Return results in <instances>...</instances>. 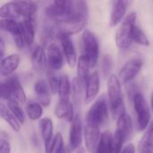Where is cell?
Masks as SVG:
<instances>
[{"label":"cell","instance_id":"obj_1","mask_svg":"<svg viewBox=\"0 0 153 153\" xmlns=\"http://www.w3.org/2000/svg\"><path fill=\"white\" fill-rule=\"evenodd\" d=\"M37 13V5L31 0H15L8 2L0 8L2 19L17 20L20 18H34Z\"/></svg>","mask_w":153,"mask_h":153},{"label":"cell","instance_id":"obj_2","mask_svg":"<svg viewBox=\"0 0 153 153\" xmlns=\"http://www.w3.org/2000/svg\"><path fill=\"white\" fill-rule=\"evenodd\" d=\"M1 98L6 101H17L20 104H25L27 97L19 80L15 76L8 78L1 83Z\"/></svg>","mask_w":153,"mask_h":153},{"label":"cell","instance_id":"obj_3","mask_svg":"<svg viewBox=\"0 0 153 153\" xmlns=\"http://www.w3.org/2000/svg\"><path fill=\"white\" fill-rule=\"evenodd\" d=\"M136 22V13H130L121 22L116 33V44L118 48L126 50L130 48L133 41V30Z\"/></svg>","mask_w":153,"mask_h":153},{"label":"cell","instance_id":"obj_4","mask_svg":"<svg viewBox=\"0 0 153 153\" xmlns=\"http://www.w3.org/2000/svg\"><path fill=\"white\" fill-rule=\"evenodd\" d=\"M108 119V107L107 100L104 98L99 99L88 110L85 121L86 124H90L96 126H102Z\"/></svg>","mask_w":153,"mask_h":153},{"label":"cell","instance_id":"obj_5","mask_svg":"<svg viewBox=\"0 0 153 153\" xmlns=\"http://www.w3.org/2000/svg\"><path fill=\"white\" fill-rule=\"evenodd\" d=\"M86 25L87 21L72 17L69 19L55 22V24L52 27V30L54 36L57 38L61 35L72 36L82 31L86 27Z\"/></svg>","mask_w":153,"mask_h":153},{"label":"cell","instance_id":"obj_6","mask_svg":"<svg viewBox=\"0 0 153 153\" xmlns=\"http://www.w3.org/2000/svg\"><path fill=\"white\" fill-rule=\"evenodd\" d=\"M134 108L137 116V124L140 130H146L151 123V108L145 99V97L140 93L136 92L133 97Z\"/></svg>","mask_w":153,"mask_h":153},{"label":"cell","instance_id":"obj_7","mask_svg":"<svg viewBox=\"0 0 153 153\" xmlns=\"http://www.w3.org/2000/svg\"><path fill=\"white\" fill-rule=\"evenodd\" d=\"M83 55L86 56L90 61L91 67H94L99 60L100 47L95 35L89 30H84L82 37Z\"/></svg>","mask_w":153,"mask_h":153},{"label":"cell","instance_id":"obj_8","mask_svg":"<svg viewBox=\"0 0 153 153\" xmlns=\"http://www.w3.org/2000/svg\"><path fill=\"white\" fill-rule=\"evenodd\" d=\"M143 62L141 58H132L127 61L124 66L120 69L118 77L124 83L131 82L141 72Z\"/></svg>","mask_w":153,"mask_h":153},{"label":"cell","instance_id":"obj_9","mask_svg":"<svg viewBox=\"0 0 153 153\" xmlns=\"http://www.w3.org/2000/svg\"><path fill=\"white\" fill-rule=\"evenodd\" d=\"M0 27L1 30L4 31L8 32L13 39L16 47L20 49L23 48L25 42L22 37L21 30H20V22L16 20L13 19H1L0 21Z\"/></svg>","mask_w":153,"mask_h":153},{"label":"cell","instance_id":"obj_10","mask_svg":"<svg viewBox=\"0 0 153 153\" xmlns=\"http://www.w3.org/2000/svg\"><path fill=\"white\" fill-rule=\"evenodd\" d=\"M83 137V128L81 117L76 115L71 123L69 128V144L70 148L74 151L81 147Z\"/></svg>","mask_w":153,"mask_h":153},{"label":"cell","instance_id":"obj_11","mask_svg":"<svg viewBox=\"0 0 153 153\" xmlns=\"http://www.w3.org/2000/svg\"><path fill=\"white\" fill-rule=\"evenodd\" d=\"M128 4L129 0H112L109 20V24L111 27H116L122 22V20L126 13Z\"/></svg>","mask_w":153,"mask_h":153},{"label":"cell","instance_id":"obj_12","mask_svg":"<svg viewBox=\"0 0 153 153\" xmlns=\"http://www.w3.org/2000/svg\"><path fill=\"white\" fill-rule=\"evenodd\" d=\"M61 45H62V49L63 53L65 56V58L66 60V63L70 67H74L77 64V54L76 50L74 45V42L70 36L68 35H61L58 37Z\"/></svg>","mask_w":153,"mask_h":153},{"label":"cell","instance_id":"obj_13","mask_svg":"<svg viewBox=\"0 0 153 153\" xmlns=\"http://www.w3.org/2000/svg\"><path fill=\"white\" fill-rule=\"evenodd\" d=\"M99 126H92L90 124H85L83 128V138L85 143V147L89 152H92L96 150L97 145L100 139V133Z\"/></svg>","mask_w":153,"mask_h":153},{"label":"cell","instance_id":"obj_14","mask_svg":"<svg viewBox=\"0 0 153 153\" xmlns=\"http://www.w3.org/2000/svg\"><path fill=\"white\" fill-rule=\"evenodd\" d=\"M64 56L57 45L51 43L48 48V65L52 71H58L64 65Z\"/></svg>","mask_w":153,"mask_h":153},{"label":"cell","instance_id":"obj_15","mask_svg":"<svg viewBox=\"0 0 153 153\" xmlns=\"http://www.w3.org/2000/svg\"><path fill=\"white\" fill-rule=\"evenodd\" d=\"M100 91V75L97 72L91 74L86 81L84 102L86 104L91 102Z\"/></svg>","mask_w":153,"mask_h":153},{"label":"cell","instance_id":"obj_16","mask_svg":"<svg viewBox=\"0 0 153 153\" xmlns=\"http://www.w3.org/2000/svg\"><path fill=\"white\" fill-rule=\"evenodd\" d=\"M50 88L44 80H39L34 83V92L37 96V101L44 108L49 106L51 102Z\"/></svg>","mask_w":153,"mask_h":153},{"label":"cell","instance_id":"obj_17","mask_svg":"<svg viewBox=\"0 0 153 153\" xmlns=\"http://www.w3.org/2000/svg\"><path fill=\"white\" fill-rule=\"evenodd\" d=\"M20 22V30L26 45H31L35 39V18L22 19Z\"/></svg>","mask_w":153,"mask_h":153},{"label":"cell","instance_id":"obj_18","mask_svg":"<svg viewBox=\"0 0 153 153\" xmlns=\"http://www.w3.org/2000/svg\"><path fill=\"white\" fill-rule=\"evenodd\" d=\"M20 61H21L20 56L17 54L9 55L6 57L1 59V64H0L1 75L5 77L12 75L18 68Z\"/></svg>","mask_w":153,"mask_h":153},{"label":"cell","instance_id":"obj_19","mask_svg":"<svg viewBox=\"0 0 153 153\" xmlns=\"http://www.w3.org/2000/svg\"><path fill=\"white\" fill-rule=\"evenodd\" d=\"M119 77L115 74H110L108 80V95L109 103L116 102L123 99L121 82Z\"/></svg>","mask_w":153,"mask_h":153},{"label":"cell","instance_id":"obj_20","mask_svg":"<svg viewBox=\"0 0 153 153\" xmlns=\"http://www.w3.org/2000/svg\"><path fill=\"white\" fill-rule=\"evenodd\" d=\"M134 126H133V120L129 114L126 112L121 115L117 120V129L119 134L124 137L125 141H127L133 134Z\"/></svg>","mask_w":153,"mask_h":153},{"label":"cell","instance_id":"obj_21","mask_svg":"<svg viewBox=\"0 0 153 153\" xmlns=\"http://www.w3.org/2000/svg\"><path fill=\"white\" fill-rule=\"evenodd\" d=\"M56 117L65 122L72 123L74 118V106L70 101H61L59 100L55 108Z\"/></svg>","mask_w":153,"mask_h":153},{"label":"cell","instance_id":"obj_22","mask_svg":"<svg viewBox=\"0 0 153 153\" xmlns=\"http://www.w3.org/2000/svg\"><path fill=\"white\" fill-rule=\"evenodd\" d=\"M31 65L36 72H43L48 65V57L42 47L38 46L31 55Z\"/></svg>","mask_w":153,"mask_h":153},{"label":"cell","instance_id":"obj_23","mask_svg":"<svg viewBox=\"0 0 153 153\" xmlns=\"http://www.w3.org/2000/svg\"><path fill=\"white\" fill-rule=\"evenodd\" d=\"M0 114L1 117L10 126V127L14 132H20L21 130V123L16 118V117L13 114V112L10 110V108L7 107V105L1 103L0 105Z\"/></svg>","mask_w":153,"mask_h":153},{"label":"cell","instance_id":"obj_24","mask_svg":"<svg viewBox=\"0 0 153 153\" xmlns=\"http://www.w3.org/2000/svg\"><path fill=\"white\" fill-rule=\"evenodd\" d=\"M72 92L71 82L67 75L60 77L59 87H58V97L61 101H70V96Z\"/></svg>","mask_w":153,"mask_h":153},{"label":"cell","instance_id":"obj_25","mask_svg":"<svg viewBox=\"0 0 153 153\" xmlns=\"http://www.w3.org/2000/svg\"><path fill=\"white\" fill-rule=\"evenodd\" d=\"M39 130L42 136V139L44 143H47L50 140H52L55 136H53V131H54V126L53 122L48 117H44L39 120Z\"/></svg>","mask_w":153,"mask_h":153},{"label":"cell","instance_id":"obj_26","mask_svg":"<svg viewBox=\"0 0 153 153\" xmlns=\"http://www.w3.org/2000/svg\"><path fill=\"white\" fill-rule=\"evenodd\" d=\"M91 68V64L88 57L82 55L77 61V78L81 81L86 82L89 77V72Z\"/></svg>","mask_w":153,"mask_h":153},{"label":"cell","instance_id":"obj_27","mask_svg":"<svg viewBox=\"0 0 153 153\" xmlns=\"http://www.w3.org/2000/svg\"><path fill=\"white\" fill-rule=\"evenodd\" d=\"M26 113L29 118L32 121H36L41 118L43 115V107L38 102L30 100L26 103Z\"/></svg>","mask_w":153,"mask_h":153},{"label":"cell","instance_id":"obj_28","mask_svg":"<svg viewBox=\"0 0 153 153\" xmlns=\"http://www.w3.org/2000/svg\"><path fill=\"white\" fill-rule=\"evenodd\" d=\"M112 134L109 131H105L101 134L100 142L96 148V153H110L111 152V142Z\"/></svg>","mask_w":153,"mask_h":153},{"label":"cell","instance_id":"obj_29","mask_svg":"<svg viewBox=\"0 0 153 153\" xmlns=\"http://www.w3.org/2000/svg\"><path fill=\"white\" fill-rule=\"evenodd\" d=\"M153 144V120L150 123L148 127L146 128V131L144 134L143 135L139 145L138 149L140 152H143L144 150L149 149Z\"/></svg>","mask_w":153,"mask_h":153},{"label":"cell","instance_id":"obj_30","mask_svg":"<svg viewBox=\"0 0 153 153\" xmlns=\"http://www.w3.org/2000/svg\"><path fill=\"white\" fill-rule=\"evenodd\" d=\"M74 14L80 19L88 21L89 8L85 0H74Z\"/></svg>","mask_w":153,"mask_h":153},{"label":"cell","instance_id":"obj_31","mask_svg":"<svg viewBox=\"0 0 153 153\" xmlns=\"http://www.w3.org/2000/svg\"><path fill=\"white\" fill-rule=\"evenodd\" d=\"M133 41L141 46H145V47L150 46V40L148 37L142 30V29L138 27L136 24L134 25L133 30Z\"/></svg>","mask_w":153,"mask_h":153},{"label":"cell","instance_id":"obj_32","mask_svg":"<svg viewBox=\"0 0 153 153\" xmlns=\"http://www.w3.org/2000/svg\"><path fill=\"white\" fill-rule=\"evenodd\" d=\"M109 107H110V112L111 115L113 117L114 119L117 120V118L123 115L124 113H126V106H125V102H124V99L119 100L116 102L113 103H109Z\"/></svg>","mask_w":153,"mask_h":153},{"label":"cell","instance_id":"obj_33","mask_svg":"<svg viewBox=\"0 0 153 153\" xmlns=\"http://www.w3.org/2000/svg\"><path fill=\"white\" fill-rule=\"evenodd\" d=\"M7 107L10 108V110L13 112V114L16 117V118L19 120V122L22 125L25 121V115L22 110V108L20 106V103L17 101H6Z\"/></svg>","mask_w":153,"mask_h":153},{"label":"cell","instance_id":"obj_34","mask_svg":"<svg viewBox=\"0 0 153 153\" xmlns=\"http://www.w3.org/2000/svg\"><path fill=\"white\" fill-rule=\"evenodd\" d=\"M124 137L119 134L117 131L115 132L113 137H112V142H111V152L110 153H121L122 152V146L125 143Z\"/></svg>","mask_w":153,"mask_h":153},{"label":"cell","instance_id":"obj_35","mask_svg":"<svg viewBox=\"0 0 153 153\" xmlns=\"http://www.w3.org/2000/svg\"><path fill=\"white\" fill-rule=\"evenodd\" d=\"M54 71L48 69L47 73V78H48V83L50 88V91L53 94H56L58 92V87H59V81L60 78L58 79L55 74L53 73Z\"/></svg>","mask_w":153,"mask_h":153},{"label":"cell","instance_id":"obj_36","mask_svg":"<svg viewBox=\"0 0 153 153\" xmlns=\"http://www.w3.org/2000/svg\"><path fill=\"white\" fill-rule=\"evenodd\" d=\"M54 153H67V149L65 146L64 140L60 133L56 134V147Z\"/></svg>","mask_w":153,"mask_h":153},{"label":"cell","instance_id":"obj_37","mask_svg":"<svg viewBox=\"0 0 153 153\" xmlns=\"http://www.w3.org/2000/svg\"><path fill=\"white\" fill-rule=\"evenodd\" d=\"M113 66V59L110 56H105L102 59V71L105 75H108Z\"/></svg>","mask_w":153,"mask_h":153},{"label":"cell","instance_id":"obj_38","mask_svg":"<svg viewBox=\"0 0 153 153\" xmlns=\"http://www.w3.org/2000/svg\"><path fill=\"white\" fill-rule=\"evenodd\" d=\"M11 144L7 139L1 138L0 140V153H11Z\"/></svg>","mask_w":153,"mask_h":153},{"label":"cell","instance_id":"obj_39","mask_svg":"<svg viewBox=\"0 0 153 153\" xmlns=\"http://www.w3.org/2000/svg\"><path fill=\"white\" fill-rule=\"evenodd\" d=\"M134 152H135V147H134V144L130 143V144L126 145V146L124 148V150L122 151V152L121 153H134Z\"/></svg>","mask_w":153,"mask_h":153},{"label":"cell","instance_id":"obj_40","mask_svg":"<svg viewBox=\"0 0 153 153\" xmlns=\"http://www.w3.org/2000/svg\"><path fill=\"white\" fill-rule=\"evenodd\" d=\"M4 39H0V56H1V59L4 58Z\"/></svg>","mask_w":153,"mask_h":153},{"label":"cell","instance_id":"obj_41","mask_svg":"<svg viewBox=\"0 0 153 153\" xmlns=\"http://www.w3.org/2000/svg\"><path fill=\"white\" fill-rule=\"evenodd\" d=\"M77 153H85V152H84V149L80 147V148L78 149V152H77Z\"/></svg>","mask_w":153,"mask_h":153},{"label":"cell","instance_id":"obj_42","mask_svg":"<svg viewBox=\"0 0 153 153\" xmlns=\"http://www.w3.org/2000/svg\"><path fill=\"white\" fill-rule=\"evenodd\" d=\"M151 106H152V109L153 111V92L152 94V98H151Z\"/></svg>","mask_w":153,"mask_h":153},{"label":"cell","instance_id":"obj_43","mask_svg":"<svg viewBox=\"0 0 153 153\" xmlns=\"http://www.w3.org/2000/svg\"><path fill=\"white\" fill-rule=\"evenodd\" d=\"M141 153H150V149H147V150H144L143 152H141Z\"/></svg>","mask_w":153,"mask_h":153}]
</instances>
